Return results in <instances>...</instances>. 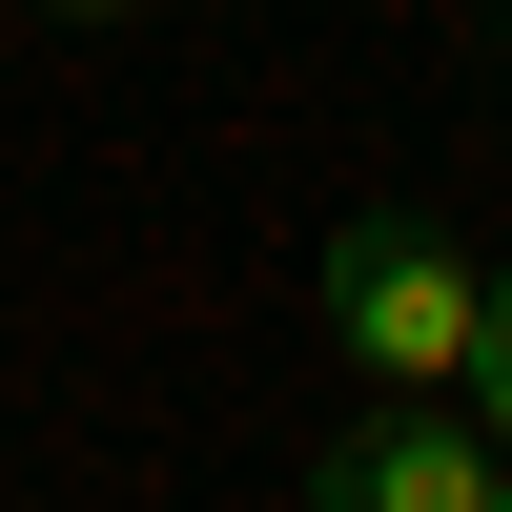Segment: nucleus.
<instances>
[{
  "label": "nucleus",
  "mask_w": 512,
  "mask_h": 512,
  "mask_svg": "<svg viewBox=\"0 0 512 512\" xmlns=\"http://www.w3.org/2000/svg\"><path fill=\"white\" fill-rule=\"evenodd\" d=\"M472 328H492V267L451 226H410V205L328 226V349H349L369 390H472Z\"/></svg>",
  "instance_id": "nucleus-1"
},
{
  "label": "nucleus",
  "mask_w": 512,
  "mask_h": 512,
  "mask_svg": "<svg viewBox=\"0 0 512 512\" xmlns=\"http://www.w3.org/2000/svg\"><path fill=\"white\" fill-rule=\"evenodd\" d=\"M492 492H512L492 410H472V390H390L349 451H328V492H308V512H492Z\"/></svg>",
  "instance_id": "nucleus-2"
},
{
  "label": "nucleus",
  "mask_w": 512,
  "mask_h": 512,
  "mask_svg": "<svg viewBox=\"0 0 512 512\" xmlns=\"http://www.w3.org/2000/svg\"><path fill=\"white\" fill-rule=\"evenodd\" d=\"M472 410H492V451H512V267H492V328H472Z\"/></svg>",
  "instance_id": "nucleus-3"
},
{
  "label": "nucleus",
  "mask_w": 512,
  "mask_h": 512,
  "mask_svg": "<svg viewBox=\"0 0 512 512\" xmlns=\"http://www.w3.org/2000/svg\"><path fill=\"white\" fill-rule=\"evenodd\" d=\"M492 512H512V492H492Z\"/></svg>",
  "instance_id": "nucleus-5"
},
{
  "label": "nucleus",
  "mask_w": 512,
  "mask_h": 512,
  "mask_svg": "<svg viewBox=\"0 0 512 512\" xmlns=\"http://www.w3.org/2000/svg\"><path fill=\"white\" fill-rule=\"evenodd\" d=\"M41 21H144V0H41Z\"/></svg>",
  "instance_id": "nucleus-4"
}]
</instances>
